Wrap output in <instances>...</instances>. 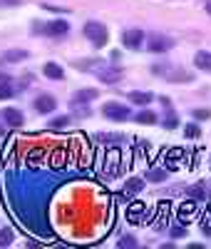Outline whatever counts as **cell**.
I'll list each match as a JSON object with an SVG mask.
<instances>
[{"label": "cell", "instance_id": "cell-9", "mask_svg": "<svg viewBox=\"0 0 211 249\" xmlns=\"http://www.w3.org/2000/svg\"><path fill=\"white\" fill-rule=\"evenodd\" d=\"M42 75L50 77V80H62L65 77V70H62L57 62H45V65H42Z\"/></svg>", "mask_w": 211, "mask_h": 249}, {"label": "cell", "instance_id": "cell-24", "mask_svg": "<svg viewBox=\"0 0 211 249\" xmlns=\"http://www.w3.org/2000/svg\"><path fill=\"white\" fill-rule=\"evenodd\" d=\"M177 124H179V120H177V115H174V112H169V117H164V127L172 130V127H177Z\"/></svg>", "mask_w": 211, "mask_h": 249}, {"label": "cell", "instance_id": "cell-22", "mask_svg": "<svg viewBox=\"0 0 211 249\" xmlns=\"http://www.w3.org/2000/svg\"><path fill=\"white\" fill-rule=\"evenodd\" d=\"M13 95H15L13 85H10V82H3V85H0V100H8V97H13Z\"/></svg>", "mask_w": 211, "mask_h": 249}, {"label": "cell", "instance_id": "cell-12", "mask_svg": "<svg viewBox=\"0 0 211 249\" xmlns=\"http://www.w3.org/2000/svg\"><path fill=\"white\" fill-rule=\"evenodd\" d=\"M144 190V179L142 177H130L124 182V195H137Z\"/></svg>", "mask_w": 211, "mask_h": 249}, {"label": "cell", "instance_id": "cell-10", "mask_svg": "<svg viewBox=\"0 0 211 249\" xmlns=\"http://www.w3.org/2000/svg\"><path fill=\"white\" fill-rule=\"evenodd\" d=\"M97 77H99L102 82H119V80H122V70H119V68H102V70L97 72Z\"/></svg>", "mask_w": 211, "mask_h": 249}, {"label": "cell", "instance_id": "cell-13", "mask_svg": "<svg viewBox=\"0 0 211 249\" xmlns=\"http://www.w3.org/2000/svg\"><path fill=\"white\" fill-rule=\"evenodd\" d=\"M196 217V204L194 202H184L179 207V219L181 222H189V219H194Z\"/></svg>", "mask_w": 211, "mask_h": 249}, {"label": "cell", "instance_id": "cell-29", "mask_svg": "<svg viewBox=\"0 0 211 249\" xmlns=\"http://www.w3.org/2000/svg\"><path fill=\"white\" fill-rule=\"evenodd\" d=\"M204 10L211 15V0H204Z\"/></svg>", "mask_w": 211, "mask_h": 249}, {"label": "cell", "instance_id": "cell-20", "mask_svg": "<svg viewBox=\"0 0 211 249\" xmlns=\"http://www.w3.org/2000/svg\"><path fill=\"white\" fill-rule=\"evenodd\" d=\"M142 210H144L142 204H132V207H130V212H127V217H130L132 222H139V219H142Z\"/></svg>", "mask_w": 211, "mask_h": 249}, {"label": "cell", "instance_id": "cell-15", "mask_svg": "<svg viewBox=\"0 0 211 249\" xmlns=\"http://www.w3.org/2000/svg\"><path fill=\"white\" fill-rule=\"evenodd\" d=\"M97 97V90H80V92H75L72 95V105H80V102H92Z\"/></svg>", "mask_w": 211, "mask_h": 249}, {"label": "cell", "instance_id": "cell-25", "mask_svg": "<svg viewBox=\"0 0 211 249\" xmlns=\"http://www.w3.org/2000/svg\"><path fill=\"white\" fill-rule=\"evenodd\" d=\"M119 247H137V239L134 237H122L119 239Z\"/></svg>", "mask_w": 211, "mask_h": 249}, {"label": "cell", "instance_id": "cell-17", "mask_svg": "<svg viewBox=\"0 0 211 249\" xmlns=\"http://www.w3.org/2000/svg\"><path fill=\"white\" fill-rule=\"evenodd\" d=\"M146 182H164L166 179V170H159V167H154V170H146V177H144Z\"/></svg>", "mask_w": 211, "mask_h": 249}, {"label": "cell", "instance_id": "cell-1", "mask_svg": "<svg viewBox=\"0 0 211 249\" xmlns=\"http://www.w3.org/2000/svg\"><path fill=\"white\" fill-rule=\"evenodd\" d=\"M84 37H87L95 48H102V45H107V40H110V30H107V25L97 23V20H90V23H84Z\"/></svg>", "mask_w": 211, "mask_h": 249}, {"label": "cell", "instance_id": "cell-27", "mask_svg": "<svg viewBox=\"0 0 211 249\" xmlns=\"http://www.w3.org/2000/svg\"><path fill=\"white\" fill-rule=\"evenodd\" d=\"M194 115H196V120H209V117H211V112H209V110H196Z\"/></svg>", "mask_w": 211, "mask_h": 249}, {"label": "cell", "instance_id": "cell-2", "mask_svg": "<svg viewBox=\"0 0 211 249\" xmlns=\"http://www.w3.org/2000/svg\"><path fill=\"white\" fill-rule=\"evenodd\" d=\"M102 115L112 120V122H124V120H130V107L124 105V102H117V100H110V102H104L102 105Z\"/></svg>", "mask_w": 211, "mask_h": 249}, {"label": "cell", "instance_id": "cell-28", "mask_svg": "<svg viewBox=\"0 0 211 249\" xmlns=\"http://www.w3.org/2000/svg\"><path fill=\"white\" fill-rule=\"evenodd\" d=\"M0 5H17V0H0Z\"/></svg>", "mask_w": 211, "mask_h": 249}, {"label": "cell", "instance_id": "cell-18", "mask_svg": "<svg viewBox=\"0 0 211 249\" xmlns=\"http://www.w3.org/2000/svg\"><path fill=\"white\" fill-rule=\"evenodd\" d=\"M137 122H142V124H154V122H157V115H154L152 110H142V112L137 115Z\"/></svg>", "mask_w": 211, "mask_h": 249}, {"label": "cell", "instance_id": "cell-5", "mask_svg": "<svg viewBox=\"0 0 211 249\" xmlns=\"http://www.w3.org/2000/svg\"><path fill=\"white\" fill-rule=\"evenodd\" d=\"M177 68L174 65H154V75H159V77H166V80H179V82H189L192 80V75L189 72H174Z\"/></svg>", "mask_w": 211, "mask_h": 249}, {"label": "cell", "instance_id": "cell-4", "mask_svg": "<svg viewBox=\"0 0 211 249\" xmlns=\"http://www.w3.org/2000/svg\"><path fill=\"white\" fill-rule=\"evenodd\" d=\"M144 30H139V28H132V30H124L122 33V43H124V48L127 50H139L142 45H144Z\"/></svg>", "mask_w": 211, "mask_h": 249}, {"label": "cell", "instance_id": "cell-11", "mask_svg": "<svg viewBox=\"0 0 211 249\" xmlns=\"http://www.w3.org/2000/svg\"><path fill=\"white\" fill-rule=\"evenodd\" d=\"M194 65H196L199 70L211 72V53H209V50H199V53L194 55Z\"/></svg>", "mask_w": 211, "mask_h": 249}, {"label": "cell", "instance_id": "cell-19", "mask_svg": "<svg viewBox=\"0 0 211 249\" xmlns=\"http://www.w3.org/2000/svg\"><path fill=\"white\" fill-rule=\"evenodd\" d=\"M65 127H70V117H55L48 124V130H65Z\"/></svg>", "mask_w": 211, "mask_h": 249}, {"label": "cell", "instance_id": "cell-23", "mask_svg": "<svg viewBox=\"0 0 211 249\" xmlns=\"http://www.w3.org/2000/svg\"><path fill=\"white\" fill-rule=\"evenodd\" d=\"M184 135H186V137H199V135H201L199 124H186V127H184Z\"/></svg>", "mask_w": 211, "mask_h": 249}, {"label": "cell", "instance_id": "cell-8", "mask_svg": "<svg viewBox=\"0 0 211 249\" xmlns=\"http://www.w3.org/2000/svg\"><path fill=\"white\" fill-rule=\"evenodd\" d=\"M45 35H52V37H60V35H67L70 33V25L65 23V20H52V23L45 25V30H42Z\"/></svg>", "mask_w": 211, "mask_h": 249}, {"label": "cell", "instance_id": "cell-14", "mask_svg": "<svg viewBox=\"0 0 211 249\" xmlns=\"http://www.w3.org/2000/svg\"><path fill=\"white\" fill-rule=\"evenodd\" d=\"M0 60L3 62H23V60H28V50H8L0 55Z\"/></svg>", "mask_w": 211, "mask_h": 249}, {"label": "cell", "instance_id": "cell-3", "mask_svg": "<svg viewBox=\"0 0 211 249\" xmlns=\"http://www.w3.org/2000/svg\"><path fill=\"white\" fill-rule=\"evenodd\" d=\"M144 43H146V50L149 53H166L174 48V40L169 35H162V33H152L149 37H144Z\"/></svg>", "mask_w": 211, "mask_h": 249}, {"label": "cell", "instance_id": "cell-16", "mask_svg": "<svg viewBox=\"0 0 211 249\" xmlns=\"http://www.w3.org/2000/svg\"><path fill=\"white\" fill-rule=\"evenodd\" d=\"M130 100L137 102V105H149V102L154 100L152 92H130Z\"/></svg>", "mask_w": 211, "mask_h": 249}, {"label": "cell", "instance_id": "cell-6", "mask_svg": "<svg viewBox=\"0 0 211 249\" xmlns=\"http://www.w3.org/2000/svg\"><path fill=\"white\" fill-rule=\"evenodd\" d=\"M40 115H50V112H55V107H57V100L52 97V95H40L37 100H35V105H32Z\"/></svg>", "mask_w": 211, "mask_h": 249}, {"label": "cell", "instance_id": "cell-7", "mask_svg": "<svg viewBox=\"0 0 211 249\" xmlns=\"http://www.w3.org/2000/svg\"><path fill=\"white\" fill-rule=\"evenodd\" d=\"M0 117H3V122L8 124V127H23V122H25L23 112H20V110H15V107H5Z\"/></svg>", "mask_w": 211, "mask_h": 249}, {"label": "cell", "instance_id": "cell-21", "mask_svg": "<svg viewBox=\"0 0 211 249\" xmlns=\"http://www.w3.org/2000/svg\"><path fill=\"white\" fill-rule=\"evenodd\" d=\"M13 239H15L13 230H0V247H8V244H13Z\"/></svg>", "mask_w": 211, "mask_h": 249}, {"label": "cell", "instance_id": "cell-26", "mask_svg": "<svg viewBox=\"0 0 211 249\" xmlns=\"http://www.w3.org/2000/svg\"><path fill=\"white\" fill-rule=\"evenodd\" d=\"M184 232H186V230H184L181 224H179V227H172V237H184Z\"/></svg>", "mask_w": 211, "mask_h": 249}]
</instances>
